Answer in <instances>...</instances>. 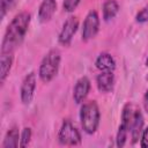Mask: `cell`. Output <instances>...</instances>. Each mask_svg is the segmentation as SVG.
Returning <instances> with one entry per match:
<instances>
[{
	"mask_svg": "<svg viewBox=\"0 0 148 148\" xmlns=\"http://www.w3.org/2000/svg\"><path fill=\"white\" fill-rule=\"evenodd\" d=\"M30 18L31 16L29 13L22 12L12 20L5 32V37L1 45V52H13L15 47L21 44L28 31Z\"/></svg>",
	"mask_w": 148,
	"mask_h": 148,
	"instance_id": "obj_1",
	"label": "cell"
},
{
	"mask_svg": "<svg viewBox=\"0 0 148 148\" xmlns=\"http://www.w3.org/2000/svg\"><path fill=\"white\" fill-rule=\"evenodd\" d=\"M80 119L82 128L86 133L92 134L99 125V109L95 101L83 103L80 111Z\"/></svg>",
	"mask_w": 148,
	"mask_h": 148,
	"instance_id": "obj_2",
	"label": "cell"
},
{
	"mask_svg": "<svg viewBox=\"0 0 148 148\" xmlns=\"http://www.w3.org/2000/svg\"><path fill=\"white\" fill-rule=\"evenodd\" d=\"M60 66V52L56 49L50 50L43 58L39 66V79L44 83H49L58 73Z\"/></svg>",
	"mask_w": 148,
	"mask_h": 148,
	"instance_id": "obj_3",
	"label": "cell"
},
{
	"mask_svg": "<svg viewBox=\"0 0 148 148\" xmlns=\"http://www.w3.org/2000/svg\"><path fill=\"white\" fill-rule=\"evenodd\" d=\"M58 140L65 146H76L81 142V134L69 120H65L59 130Z\"/></svg>",
	"mask_w": 148,
	"mask_h": 148,
	"instance_id": "obj_4",
	"label": "cell"
},
{
	"mask_svg": "<svg viewBox=\"0 0 148 148\" xmlns=\"http://www.w3.org/2000/svg\"><path fill=\"white\" fill-rule=\"evenodd\" d=\"M99 28V18L98 14L95 10H91L88 13L83 21L82 25V39L83 40H89L94 38L98 31Z\"/></svg>",
	"mask_w": 148,
	"mask_h": 148,
	"instance_id": "obj_5",
	"label": "cell"
},
{
	"mask_svg": "<svg viewBox=\"0 0 148 148\" xmlns=\"http://www.w3.org/2000/svg\"><path fill=\"white\" fill-rule=\"evenodd\" d=\"M79 28V21L75 16H71L68 17L64 25H62V29L59 34V43L64 46H69L71 42H72V38L73 36L75 35L76 30Z\"/></svg>",
	"mask_w": 148,
	"mask_h": 148,
	"instance_id": "obj_6",
	"label": "cell"
},
{
	"mask_svg": "<svg viewBox=\"0 0 148 148\" xmlns=\"http://www.w3.org/2000/svg\"><path fill=\"white\" fill-rule=\"evenodd\" d=\"M35 88H36V74L31 72L25 75L21 84V101L23 104L27 105L32 101Z\"/></svg>",
	"mask_w": 148,
	"mask_h": 148,
	"instance_id": "obj_7",
	"label": "cell"
},
{
	"mask_svg": "<svg viewBox=\"0 0 148 148\" xmlns=\"http://www.w3.org/2000/svg\"><path fill=\"white\" fill-rule=\"evenodd\" d=\"M90 90V81L87 76H82L77 80V82L75 83V87H74V90H73V98L75 101L76 104H81L88 92Z\"/></svg>",
	"mask_w": 148,
	"mask_h": 148,
	"instance_id": "obj_8",
	"label": "cell"
},
{
	"mask_svg": "<svg viewBox=\"0 0 148 148\" xmlns=\"http://www.w3.org/2000/svg\"><path fill=\"white\" fill-rule=\"evenodd\" d=\"M57 2L56 0H43L38 9V18L42 23L50 21L56 13Z\"/></svg>",
	"mask_w": 148,
	"mask_h": 148,
	"instance_id": "obj_9",
	"label": "cell"
},
{
	"mask_svg": "<svg viewBox=\"0 0 148 148\" xmlns=\"http://www.w3.org/2000/svg\"><path fill=\"white\" fill-rule=\"evenodd\" d=\"M142 127H143V117L142 113L139 109L134 110V116H133V120H132V125H131V138H132V143L138 142V140L140 139V134L142 133Z\"/></svg>",
	"mask_w": 148,
	"mask_h": 148,
	"instance_id": "obj_10",
	"label": "cell"
},
{
	"mask_svg": "<svg viewBox=\"0 0 148 148\" xmlns=\"http://www.w3.org/2000/svg\"><path fill=\"white\" fill-rule=\"evenodd\" d=\"M97 88L101 92H109L112 90L114 84V76L113 72H102L96 77Z\"/></svg>",
	"mask_w": 148,
	"mask_h": 148,
	"instance_id": "obj_11",
	"label": "cell"
},
{
	"mask_svg": "<svg viewBox=\"0 0 148 148\" xmlns=\"http://www.w3.org/2000/svg\"><path fill=\"white\" fill-rule=\"evenodd\" d=\"M95 65L102 72H113L116 68V61L109 53H101L97 57Z\"/></svg>",
	"mask_w": 148,
	"mask_h": 148,
	"instance_id": "obj_12",
	"label": "cell"
},
{
	"mask_svg": "<svg viewBox=\"0 0 148 148\" xmlns=\"http://www.w3.org/2000/svg\"><path fill=\"white\" fill-rule=\"evenodd\" d=\"M13 64V52H1L0 59V81L1 83L6 80Z\"/></svg>",
	"mask_w": 148,
	"mask_h": 148,
	"instance_id": "obj_13",
	"label": "cell"
},
{
	"mask_svg": "<svg viewBox=\"0 0 148 148\" xmlns=\"http://www.w3.org/2000/svg\"><path fill=\"white\" fill-rule=\"evenodd\" d=\"M20 135H18V128L16 126L8 130V132L5 135L2 148H16L20 146Z\"/></svg>",
	"mask_w": 148,
	"mask_h": 148,
	"instance_id": "obj_14",
	"label": "cell"
},
{
	"mask_svg": "<svg viewBox=\"0 0 148 148\" xmlns=\"http://www.w3.org/2000/svg\"><path fill=\"white\" fill-rule=\"evenodd\" d=\"M118 10H119V6H118L117 1H114V0L105 1L103 5V18L105 21H110L111 18H113L117 15Z\"/></svg>",
	"mask_w": 148,
	"mask_h": 148,
	"instance_id": "obj_15",
	"label": "cell"
},
{
	"mask_svg": "<svg viewBox=\"0 0 148 148\" xmlns=\"http://www.w3.org/2000/svg\"><path fill=\"white\" fill-rule=\"evenodd\" d=\"M30 139H31V128H29V127L23 128L21 136H20V147L28 146V143L30 142Z\"/></svg>",
	"mask_w": 148,
	"mask_h": 148,
	"instance_id": "obj_16",
	"label": "cell"
},
{
	"mask_svg": "<svg viewBox=\"0 0 148 148\" xmlns=\"http://www.w3.org/2000/svg\"><path fill=\"white\" fill-rule=\"evenodd\" d=\"M16 2L17 0H1V18L5 17L7 10L12 9Z\"/></svg>",
	"mask_w": 148,
	"mask_h": 148,
	"instance_id": "obj_17",
	"label": "cell"
},
{
	"mask_svg": "<svg viewBox=\"0 0 148 148\" xmlns=\"http://www.w3.org/2000/svg\"><path fill=\"white\" fill-rule=\"evenodd\" d=\"M136 18V22L139 23H145V22H148V5L145 6L135 16Z\"/></svg>",
	"mask_w": 148,
	"mask_h": 148,
	"instance_id": "obj_18",
	"label": "cell"
},
{
	"mask_svg": "<svg viewBox=\"0 0 148 148\" xmlns=\"http://www.w3.org/2000/svg\"><path fill=\"white\" fill-rule=\"evenodd\" d=\"M79 3H80V0H64L62 7H64V10L66 12H73Z\"/></svg>",
	"mask_w": 148,
	"mask_h": 148,
	"instance_id": "obj_19",
	"label": "cell"
},
{
	"mask_svg": "<svg viewBox=\"0 0 148 148\" xmlns=\"http://www.w3.org/2000/svg\"><path fill=\"white\" fill-rule=\"evenodd\" d=\"M140 146H141L142 148H148V127H146V128L142 131Z\"/></svg>",
	"mask_w": 148,
	"mask_h": 148,
	"instance_id": "obj_20",
	"label": "cell"
},
{
	"mask_svg": "<svg viewBox=\"0 0 148 148\" xmlns=\"http://www.w3.org/2000/svg\"><path fill=\"white\" fill-rule=\"evenodd\" d=\"M143 106H145L146 112L148 113V89H147V91L145 94V97H143Z\"/></svg>",
	"mask_w": 148,
	"mask_h": 148,
	"instance_id": "obj_21",
	"label": "cell"
},
{
	"mask_svg": "<svg viewBox=\"0 0 148 148\" xmlns=\"http://www.w3.org/2000/svg\"><path fill=\"white\" fill-rule=\"evenodd\" d=\"M146 65L148 66V58H147V60H146Z\"/></svg>",
	"mask_w": 148,
	"mask_h": 148,
	"instance_id": "obj_22",
	"label": "cell"
}]
</instances>
